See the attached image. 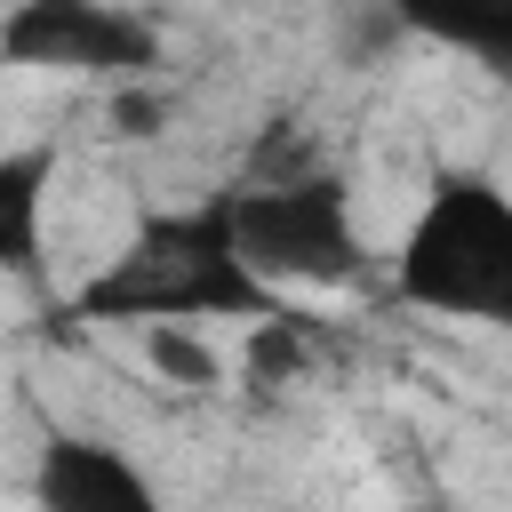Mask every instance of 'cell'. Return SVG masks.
<instances>
[{
  "mask_svg": "<svg viewBox=\"0 0 512 512\" xmlns=\"http://www.w3.org/2000/svg\"><path fill=\"white\" fill-rule=\"evenodd\" d=\"M288 296H272L232 240L224 192L192 208H144L136 232L72 288V320L88 328H152V320H272Z\"/></svg>",
  "mask_w": 512,
  "mask_h": 512,
  "instance_id": "obj_1",
  "label": "cell"
},
{
  "mask_svg": "<svg viewBox=\"0 0 512 512\" xmlns=\"http://www.w3.org/2000/svg\"><path fill=\"white\" fill-rule=\"evenodd\" d=\"M392 296L512 336V192L480 168H440L400 232Z\"/></svg>",
  "mask_w": 512,
  "mask_h": 512,
  "instance_id": "obj_2",
  "label": "cell"
},
{
  "mask_svg": "<svg viewBox=\"0 0 512 512\" xmlns=\"http://www.w3.org/2000/svg\"><path fill=\"white\" fill-rule=\"evenodd\" d=\"M232 208V240H240V264L288 296V288H352L368 280V240H360V216H352V192L320 168H296V176H248L224 192Z\"/></svg>",
  "mask_w": 512,
  "mask_h": 512,
  "instance_id": "obj_3",
  "label": "cell"
},
{
  "mask_svg": "<svg viewBox=\"0 0 512 512\" xmlns=\"http://www.w3.org/2000/svg\"><path fill=\"white\" fill-rule=\"evenodd\" d=\"M0 64L24 72H72V80H152L160 24L120 0H8L0 16Z\"/></svg>",
  "mask_w": 512,
  "mask_h": 512,
  "instance_id": "obj_4",
  "label": "cell"
},
{
  "mask_svg": "<svg viewBox=\"0 0 512 512\" xmlns=\"http://www.w3.org/2000/svg\"><path fill=\"white\" fill-rule=\"evenodd\" d=\"M32 504L40 512H168L152 472L88 432H48L32 456Z\"/></svg>",
  "mask_w": 512,
  "mask_h": 512,
  "instance_id": "obj_5",
  "label": "cell"
},
{
  "mask_svg": "<svg viewBox=\"0 0 512 512\" xmlns=\"http://www.w3.org/2000/svg\"><path fill=\"white\" fill-rule=\"evenodd\" d=\"M64 144H0V272L40 288L48 280V192H56Z\"/></svg>",
  "mask_w": 512,
  "mask_h": 512,
  "instance_id": "obj_6",
  "label": "cell"
},
{
  "mask_svg": "<svg viewBox=\"0 0 512 512\" xmlns=\"http://www.w3.org/2000/svg\"><path fill=\"white\" fill-rule=\"evenodd\" d=\"M384 8L408 32H424V40H440V48L512 80V0H384Z\"/></svg>",
  "mask_w": 512,
  "mask_h": 512,
  "instance_id": "obj_7",
  "label": "cell"
},
{
  "mask_svg": "<svg viewBox=\"0 0 512 512\" xmlns=\"http://www.w3.org/2000/svg\"><path fill=\"white\" fill-rule=\"evenodd\" d=\"M320 352V328L304 312H272V320H248V384H288L304 360Z\"/></svg>",
  "mask_w": 512,
  "mask_h": 512,
  "instance_id": "obj_8",
  "label": "cell"
},
{
  "mask_svg": "<svg viewBox=\"0 0 512 512\" xmlns=\"http://www.w3.org/2000/svg\"><path fill=\"white\" fill-rule=\"evenodd\" d=\"M144 352H152V368H160L168 384H184V392H216V376H224L216 344H208L200 328H184V320H152V328H144Z\"/></svg>",
  "mask_w": 512,
  "mask_h": 512,
  "instance_id": "obj_9",
  "label": "cell"
},
{
  "mask_svg": "<svg viewBox=\"0 0 512 512\" xmlns=\"http://www.w3.org/2000/svg\"><path fill=\"white\" fill-rule=\"evenodd\" d=\"M112 120H120V136H160L168 104H160L144 80H120V96H112Z\"/></svg>",
  "mask_w": 512,
  "mask_h": 512,
  "instance_id": "obj_10",
  "label": "cell"
}]
</instances>
